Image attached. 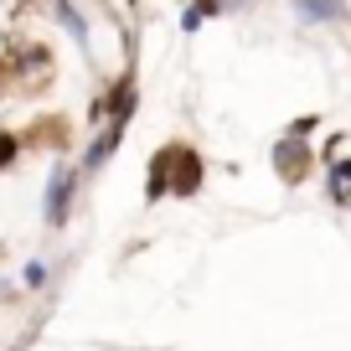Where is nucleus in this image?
Wrapping results in <instances>:
<instances>
[{"mask_svg":"<svg viewBox=\"0 0 351 351\" xmlns=\"http://www.w3.org/2000/svg\"><path fill=\"white\" fill-rule=\"evenodd\" d=\"M326 181H341V186H351V155H336V160H326Z\"/></svg>","mask_w":351,"mask_h":351,"instance_id":"9d476101","label":"nucleus"},{"mask_svg":"<svg viewBox=\"0 0 351 351\" xmlns=\"http://www.w3.org/2000/svg\"><path fill=\"white\" fill-rule=\"evenodd\" d=\"M21 155H26V140L16 130H0V171H11Z\"/></svg>","mask_w":351,"mask_h":351,"instance_id":"0eeeda50","label":"nucleus"},{"mask_svg":"<svg viewBox=\"0 0 351 351\" xmlns=\"http://www.w3.org/2000/svg\"><path fill=\"white\" fill-rule=\"evenodd\" d=\"M165 155H171V197L176 202H191L207 181V160L197 155V145L186 140H165Z\"/></svg>","mask_w":351,"mask_h":351,"instance_id":"f03ea898","label":"nucleus"},{"mask_svg":"<svg viewBox=\"0 0 351 351\" xmlns=\"http://www.w3.org/2000/svg\"><path fill=\"white\" fill-rule=\"evenodd\" d=\"M124 5H130V11H140V0H124Z\"/></svg>","mask_w":351,"mask_h":351,"instance_id":"dca6fc26","label":"nucleus"},{"mask_svg":"<svg viewBox=\"0 0 351 351\" xmlns=\"http://www.w3.org/2000/svg\"><path fill=\"white\" fill-rule=\"evenodd\" d=\"M289 11H295L305 26H346L351 21L346 0H289Z\"/></svg>","mask_w":351,"mask_h":351,"instance_id":"423d86ee","label":"nucleus"},{"mask_svg":"<svg viewBox=\"0 0 351 351\" xmlns=\"http://www.w3.org/2000/svg\"><path fill=\"white\" fill-rule=\"evenodd\" d=\"M341 150H346V134H330V140H326V150H320V160H336Z\"/></svg>","mask_w":351,"mask_h":351,"instance_id":"ddd939ff","label":"nucleus"},{"mask_svg":"<svg viewBox=\"0 0 351 351\" xmlns=\"http://www.w3.org/2000/svg\"><path fill=\"white\" fill-rule=\"evenodd\" d=\"M346 207H351V186H346Z\"/></svg>","mask_w":351,"mask_h":351,"instance_id":"f3484780","label":"nucleus"},{"mask_svg":"<svg viewBox=\"0 0 351 351\" xmlns=\"http://www.w3.org/2000/svg\"><path fill=\"white\" fill-rule=\"evenodd\" d=\"M124 140H130V130H114V124L93 130V140H88V145H83V155H77V171H83V181H93V176L109 171V160L124 150Z\"/></svg>","mask_w":351,"mask_h":351,"instance_id":"20e7f679","label":"nucleus"},{"mask_svg":"<svg viewBox=\"0 0 351 351\" xmlns=\"http://www.w3.org/2000/svg\"><path fill=\"white\" fill-rule=\"evenodd\" d=\"M269 160H274V171H279L285 186H300V181L315 171V150H310V140H295V134H279Z\"/></svg>","mask_w":351,"mask_h":351,"instance_id":"7ed1b4c3","label":"nucleus"},{"mask_svg":"<svg viewBox=\"0 0 351 351\" xmlns=\"http://www.w3.org/2000/svg\"><path fill=\"white\" fill-rule=\"evenodd\" d=\"M202 26H207V21H202V16L191 11V5H186V11H181V36H197Z\"/></svg>","mask_w":351,"mask_h":351,"instance_id":"f8f14e48","label":"nucleus"},{"mask_svg":"<svg viewBox=\"0 0 351 351\" xmlns=\"http://www.w3.org/2000/svg\"><path fill=\"white\" fill-rule=\"evenodd\" d=\"M11 351H21V346H11Z\"/></svg>","mask_w":351,"mask_h":351,"instance_id":"a211bd4d","label":"nucleus"},{"mask_svg":"<svg viewBox=\"0 0 351 351\" xmlns=\"http://www.w3.org/2000/svg\"><path fill=\"white\" fill-rule=\"evenodd\" d=\"M52 16H57V26H62L67 36H73V47L83 57H93V26H88V16H83V5L77 0H52Z\"/></svg>","mask_w":351,"mask_h":351,"instance_id":"39448f33","label":"nucleus"},{"mask_svg":"<svg viewBox=\"0 0 351 351\" xmlns=\"http://www.w3.org/2000/svg\"><path fill=\"white\" fill-rule=\"evenodd\" d=\"M77 191H83V171L77 160H57L47 171V191H42V212H47V228L62 232L73 222V207H77Z\"/></svg>","mask_w":351,"mask_h":351,"instance_id":"f257e3e1","label":"nucleus"},{"mask_svg":"<svg viewBox=\"0 0 351 351\" xmlns=\"http://www.w3.org/2000/svg\"><path fill=\"white\" fill-rule=\"evenodd\" d=\"M315 130H320V114H300V119L285 124V134H295V140H310Z\"/></svg>","mask_w":351,"mask_h":351,"instance_id":"6e6552de","label":"nucleus"},{"mask_svg":"<svg viewBox=\"0 0 351 351\" xmlns=\"http://www.w3.org/2000/svg\"><path fill=\"white\" fill-rule=\"evenodd\" d=\"M186 5L202 16V21H217V16H228V11H222V0H186Z\"/></svg>","mask_w":351,"mask_h":351,"instance_id":"9b49d317","label":"nucleus"},{"mask_svg":"<svg viewBox=\"0 0 351 351\" xmlns=\"http://www.w3.org/2000/svg\"><path fill=\"white\" fill-rule=\"evenodd\" d=\"M258 0H222V11H253Z\"/></svg>","mask_w":351,"mask_h":351,"instance_id":"4468645a","label":"nucleus"},{"mask_svg":"<svg viewBox=\"0 0 351 351\" xmlns=\"http://www.w3.org/2000/svg\"><path fill=\"white\" fill-rule=\"evenodd\" d=\"M0 67H11V36L0 32Z\"/></svg>","mask_w":351,"mask_h":351,"instance_id":"2eb2a0df","label":"nucleus"},{"mask_svg":"<svg viewBox=\"0 0 351 351\" xmlns=\"http://www.w3.org/2000/svg\"><path fill=\"white\" fill-rule=\"evenodd\" d=\"M21 285L32 289V295H36V289H47V263H42V258H32V263L21 269Z\"/></svg>","mask_w":351,"mask_h":351,"instance_id":"1a4fd4ad","label":"nucleus"}]
</instances>
